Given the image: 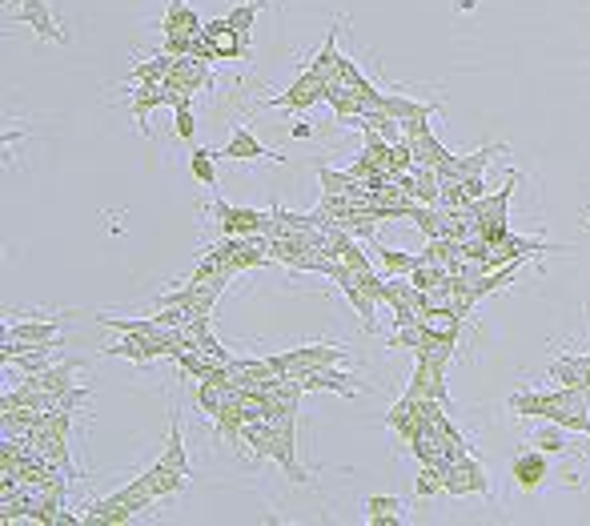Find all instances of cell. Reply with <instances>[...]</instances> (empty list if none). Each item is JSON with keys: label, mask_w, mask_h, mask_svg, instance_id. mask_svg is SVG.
Returning <instances> with one entry per match:
<instances>
[{"label": "cell", "mask_w": 590, "mask_h": 526, "mask_svg": "<svg viewBox=\"0 0 590 526\" xmlns=\"http://www.w3.org/2000/svg\"><path fill=\"white\" fill-rule=\"evenodd\" d=\"M510 414L538 418V422H558L570 434H586L590 438V394L578 390V386L518 390V394H510Z\"/></svg>", "instance_id": "6da1fadb"}, {"label": "cell", "mask_w": 590, "mask_h": 526, "mask_svg": "<svg viewBox=\"0 0 590 526\" xmlns=\"http://www.w3.org/2000/svg\"><path fill=\"white\" fill-rule=\"evenodd\" d=\"M209 213L217 217V237H249V233H269L273 225V209H245V205H229V201H213Z\"/></svg>", "instance_id": "7a4b0ae2"}, {"label": "cell", "mask_w": 590, "mask_h": 526, "mask_svg": "<svg viewBox=\"0 0 590 526\" xmlns=\"http://www.w3.org/2000/svg\"><path fill=\"white\" fill-rule=\"evenodd\" d=\"M261 418H269L273 422V462L285 470V478L289 482H310L306 478V470L298 466V442H293V430H298V414H277V410H265Z\"/></svg>", "instance_id": "3957f363"}, {"label": "cell", "mask_w": 590, "mask_h": 526, "mask_svg": "<svg viewBox=\"0 0 590 526\" xmlns=\"http://www.w3.org/2000/svg\"><path fill=\"white\" fill-rule=\"evenodd\" d=\"M326 101V81L314 73V69H306L298 81H293L285 93H277V97H269V101H261L257 109H285V113H306V109H314V105H322Z\"/></svg>", "instance_id": "277c9868"}, {"label": "cell", "mask_w": 590, "mask_h": 526, "mask_svg": "<svg viewBox=\"0 0 590 526\" xmlns=\"http://www.w3.org/2000/svg\"><path fill=\"white\" fill-rule=\"evenodd\" d=\"M498 153H510V145H506V141H490V145H482V149H474V153H454L446 165H438V181L450 185V181L482 177V169H486Z\"/></svg>", "instance_id": "5b68a950"}, {"label": "cell", "mask_w": 590, "mask_h": 526, "mask_svg": "<svg viewBox=\"0 0 590 526\" xmlns=\"http://www.w3.org/2000/svg\"><path fill=\"white\" fill-rule=\"evenodd\" d=\"M446 494H450V498H466V494H482V498H490L486 466H482L474 454H462L458 462H450V470H446Z\"/></svg>", "instance_id": "8992f818"}, {"label": "cell", "mask_w": 590, "mask_h": 526, "mask_svg": "<svg viewBox=\"0 0 590 526\" xmlns=\"http://www.w3.org/2000/svg\"><path fill=\"white\" fill-rule=\"evenodd\" d=\"M17 21L25 29H33L37 41H49V45H69V33L57 25L53 9H49V0H21L17 5Z\"/></svg>", "instance_id": "52a82bcc"}, {"label": "cell", "mask_w": 590, "mask_h": 526, "mask_svg": "<svg viewBox=\"0 0 590 526\" xmlns=\"http://www.w3.org/2000/svg\"><path fill=\"white\" fill-rule=\"evenodd\" d=\"M550 454L546 450H522L514 462H510V478H514V486L522 490V494H538L542 486H546V478H550V462H546Z\"/></svg>", "instance_id": "ba28073f"}, {"label": "cell", "mask_w": 590, "mask_h": 526, "mask_svg": "<svg viewBox=\"0 0 590 526\" xmlns=\"http://www.w3.org/2000/svg\"><path fill=\"white\" fill-rule=\"evenodd\" d=\"M293 378H298L306 390H330V394H342V398H358L362 394L358 378L346 374V370H338V366H310V370L293 374Z\"/></svg>", "instance_id": "9c48e42d"}, {"label": "cell", "mask_w": 590, "mask_h": 526, "mask_svg": "<svg viewBox=\"0 0 590 526\" xmlns=\"http://www.w3.org/2000/svg\"><path fill=\"white\" fill-rule=\"evenodd\" d=\"M205 37H209L217 61H237V57H249V53H253V41L241 37V33L229 25V17H213V21H205Z\"/></svg>", "instance_id": "30bf717a"}, {"label": "cell", "mask_w": 590, "mask_h": 526, "mask_svg": "<svg viewBox=\"0 0 590 526\" xmlns=\"http://www.w3.org/2000/svg\"><path fill=\"white\" fill-rule=\"evenodd\" d=\"M217 161H269V165H277V161H285V157L273 153V149H265L245 125H233V137L217 149Z\"/></svg>", "instance_id": "8fae6325"}, {"label": "cell", "mask_w": 590, "mask_h": 526, "mask_svg": "<svg viewBox=\"0 0 590 526\" xmlns=\"http://www.w3.org/2000/svg\"><path fill=\"white\" fill-rule=\"evenodd\" d=\"M129 105H133V121H137V133L145 137L149 133V113L153 109H161V105H169V89H165V81H141V85H133L129 89Z\"/></svg>", "instance_id": "7c38bea8"}, {"label": "cell", "mask_w": 590, "mask_h": 526, "mask_svg": "<svg viewBox=\"0 0 590 526\" xmlns=\"http://www.w3.org/2000/svg\"><path fill=\"white\" fill-rule=\"evenodd\" d=\"M165 85L173 89H185V93H197V89H209L213 85V73H209V61H197V57H177Z\"/></svg>", "instance_id": "4fadbf2b"}, {"label": "cell", "mask_w": 590, "mask_h": 526, "mask_svg": "<svg viewBox=\"0 0 590 526\" xmlns=\"http://www.w3.org/2000/svg\"><path fill=\"white\" fill-rule=\"evenodd\" d=\"M161 33L165 37H177V33H185V37H197V33H205V21L185 5V0H165V17H161Z\"/></svg>", "instance_id": "5bb4252c"}, {"label": "cell", "mask_w": 590, "mask_h": 526, "mask_svg": "<svg viewBox=\"0 0 590 526\" xmlns=\"http://www.w3.org/2000/svg\"><path fill=\"white\" fill-rule=\"evenodd\" d=\"M5 338H13V342H33V346H45V342H65V334H61V322H53V318H33V322H9L5 326Z\"/></svg>", "instance_id": "9a60e30c"}, {"label": "cell", "mask_w": 590, "mask_h": 526, "mask_svg": "<svg viewBox=\"0 0 590 526\" xmlns=\"http://www.w3.org/2000/svg\"><path fill=\"white\" fill-rule=\"evenodd\" d=\"M338 29L342 25H330V33H326V45L310 57V65L306 69H314L326 85H334V81H342V53H338Z\"/></svg>", "instance_id": "2e32d148"}, {"label": "cell", "mask_w": 590, "mask_h": 526, "mask_svg": "<svg viewBox=\"0 0 590 526\" xmlns=\"http://www.w3.org/2000/svg\"><path fill=\"white\" fill-rule=\"evenodd\" d=\"M586 374H590V354H562L550 362V382L558 386H578L586 390ZM590 394V390H586Z\"/></svg>", "instance_id": "e0dca14e"}, {"label": "cell", "mask_w": 590, "mask_h": 526, "mask_svg": "<svg viewBox=\"0 0 590 526\" xmlns=\"http://www.w3.org/2000/svg\"><path fill=\"white\" fill-rule=\"evenodd\" d=\"M137 478H141L157 498H169V494H177V490L189 486V474H181V470H173V466H165V462H153V466L141 470Z\"/></svg>", "instance_id": "ac0fdd59"}, {"label": "cell", "mask_w": 590, "mask_h": 526, "mask_svg": "<svg viewBox=\"0 0 590 526\" xmlns=\"http://www.w3.org/2000/svg\"><path fill=\"white\" fill-rule=\"evenodd\" d=\"M157 462H165V466H173V470H181V474L193 478V466H189V454H185V438H181V414L177 410H169V442H165V454Z\"/></svg>", "instance_id": "d6986e66"}, {"label": "cell", "mask_w": 590, "mask_h": 526, "mask_svg": "<svg viewBox=\"0 0 590 526\" xmlns=\"http://www.w3.org/2000/svg\"><path fill=\"white\" fill-rule=\"evenodd\" d=\"M370 253L382 261L390 274H414L422 266V253H406V249H394V245H382L378 237L370 241Z\"/></svg>", "instance_id": "ffe728a7"}, {"label": "cell", "mask_w": 590, "mask_h": 526, "mask_svg": "<svg viewBox=\"0 0 590 526\" xmlns=\"http://www.w3.org/2000/svg\"><path fill=\"white\" fill-rule=\"evenodd\" d=\"M173 61H177V57H169V53H157L153 61H137V65L125 73V85H141V81H165V77H169V69H173Z\"/></svg>", "instance_id": "44dd1931"}, {"label": "cell", "mask_w": 590, "mask_h": 526, "mask_svg": "<svg viewBox=\"0 0 590 526\" xmlns=\"http://www.w3.org/2000/svg\"><path fill=\"white\" fill-rule=\"evenodd\" d=\"M189 173H193L205 189H217V153L205 149V145H193V153H189Z\"/></svg>", "instance_id": "7402d4cb"}, {"label": "cell", "mask_w": 590, "mask_h": 526, "mask_svg": "<svg viewBox=\"0 0 590 526\" xmlns=\"http://www.w3.org/2000/svg\"><path fill=\"white\" fill-rule=\"evenodd\" d=\"M414 145V161L418 165H430V169H438V165H446L454 153L434 137V133H426V137H418V141H410Z\"/></svg>", "instance_id": "603a6c76"}, {"label": "cell", "mask_w": 590, "mask_h": 526, "mask_svg": "<svg viewBox=\"0 0 590 526\" xmlns=\"http://www.w3.org/2000/svg\"><path fill=\"white\" fill-rule=\"evenodd\" d=\"M318 181H322V193H362V189H366L350 169L338 173V169H330V165H318Z\"/></svg>", "instance_id": "cb8c5ba5"}, {"label": "cell", "mask_w": 590, "mask_h": 526, "mask_svg": "<svg viewBox=\"0 0 590 526\" xmlns=\"http://www.w3.org/2000/svg\"><path fill=\"white\" fill-rule=\"evenodd\" d=\"M446 470H450V466H418V478H414V498H434V494H446Z\"/></svg>", "instance_id": "d4e9b609"}, {"label": "cell", "mask_w": 590, "mask_h": 526, "mask_svg": "<svg viewBox=\"0 0 590 526\" xmlns=\"http://www.w3.org/2000/svg\"><path fill=\"white\" fill-rule=\"evenodd\" d=\"M173 133H177L185 145H193V141H197V121H193V93H189V97H181V101L173 105Z\"/></svg>", "instance_id": "484cf974"}, {"label": "cell", "mask_w": 590, "mask_h": 526, "mask_svg": "<svg viewBox=\"0 0 590 526\" xmlns=\"http://www.w3.org/2000/svg\"><path fill=\"white\" fill-rule=\"evenodd\" d=\"M269 5V0H241V5L237 9H229L225 17H229V25L241 33V37H249L253 33V25H257V13Z\"/></svg>", "instance_id": "4316f807"}, {"label": "cell", "mask_w": 590, "mask_h": 526, "mask_svg": "<svg viewBox=\"0 0 590 526\" xmlns=\"http://www.w3.org/2000/svg\"><path fill=\"white\" fill-rule=\"evenodd\" d=\"M117 498H121L125 506H133V510H153V502H157V494H153L141 478H133L129 486H121V490H117Z\"/></svg>", "instance_id": "83f0119b"}, {"label": "cell", "mask_w": 590, "mask_h": 526, "mask_svg": "<svg viewBox=\"0 0 590 526\" xmlns=\"http://www.w3.org/2000/svg\"><path fill=\"white\" fill-rule=\"evenodd\" d=\"M562 434H566V426L550 422V426H542V430H538L534 446H538V450H546V454H566V450H570V442H566Z\"/></svg>", "instance_id": "f1b7e54d"}, {"label": "cell", "mask_w": 590, "mask_h": 526, "mask_svg": "<svg viewBox=\"0 0 590 526\" xmlns=\"http://www.w3.org/2000/svg\"><path fill=\"white\" fill-rule=\"evenodd\" d=\"M406 502L398 498V494H370L366 502H362V510H366V518H378V514H398Z\"/></svg>", "instance_id": "f546056e"}, {"label": "cell", "mask_w": 590, "mask_h": 526, "mask_svg": "<svg viewBox=\"0 0 590 526\" xmlns=\"http://www.w3.org/2000/svg\"><path fill=\"white\" fill-rule=\"evenodd\" d=\"M370 526H402V514H378V518H366Z\"/></svg>", "instance_id": "4dcf8cb0"}, {"label": "cell", "mask_w": 590, "mask_h": 526, "mask_svg": "<svg viewBox=\"0 0 590 526\" xmlns=\"http://www.w3.org/2000/svg\"><path fill=\"white\" fill-rule=\"evenodd\" d=\"M289 137H293V141H306V137H314V129H310L306 121H298V125L289 129Z\"/></svg>", "instance_id": "1f68e13d"}, {"label": "cell", "mask_w": 590, "mask_h": 526, "mask_svg": "<svg viewBox=\"0 0 590 526\" xmlns=\"http://www.w3.org/2000/svg\"><path fill=\"white\" fill-rule=\"evenodd\" d=\"M9 5H21V0H9Z\"/></svg>", "instance_id": "d6a6232c"}]
</instances>
